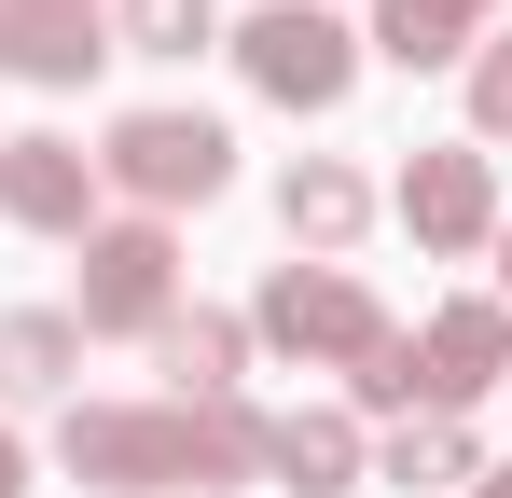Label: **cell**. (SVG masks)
Instances as JSON below:
<instances>
[{
  "instance_id": "cell-11",
  "label": "cell",
  "mask_w": 512,
  "mask_h": 498,
  "mask_svg": "<svg viewBox=\"0 0 512 498\" xmlns=\"http://www.w3.org/2000/svg\"><path fill=\"white\" fill-rule=\"evenodd\" d=\"M263 471L305 498H346V485H374V443L346 402H291V415H263Z\"/></svg>"
},
{
  "instance_id": "cell-6",
  "label": "cell",
  "mask_w": 512,
  "mask_h": 498,
  "mask_svg": "<svg viewBox=\"0 0 512 498\" xmlns=\"http://www.w3.org/2000/svg\"><path fill=\"white\" fill-rule=\"evenodd\" d=\"M388 208H402V236L429 249V263H471V249H499V166L471 153V139H429L402 180H388Z\"/></svg>"
},
{
  "instance_id": "cell-14",
  "label": "cell",
  "mask_w": 512,
  "mask_h": 498,
  "mask_svg": "<svg viewBox=\"0 0 512 498\" xmlns=\"http://www.w3.org/2000/svg\"><path fill=\"white\" fill-rule=\"evenodd\" d=\"M485 14H499V0H374V42H360V56H388V70H457Z\"/></svg>"
},
{
  "instance_id": "cell-3",
  "label": "cell",
  "mask_w": 512,
  "mask_h": 498,
  "mask_svg": "<svg viewBox=\"0 0 512 498\" xmlns=\"http://www.w3.org/2000/svg\"><path fill=\"white\" fill-rule=\"evenodd\" d=\"M388 332H402V319H388V305H374L346 263H277V277L250 291V346L305 360V374H360Z\"/></svg>"
},
{
  "instance_id": "cell-16",
  "label": "cell",
  "mask_w": 512,
  "mask_h": 498,
  "mask_svg": "<svg viewBox=\"0 0 512 498\" xmlns=\"http://www.w3.org/2000/svg\"><path fill=\"white\" fill-rule=\"evenodd\" d=\"M222 42V0H111V56H153V70H194Z\"/></svg>"
},
{
  "instance_id": "cell-9",
  "label": "cell",
  "mask_w": 512,
  "mask_h": 498,
  "mask_svg": "<svg viewBox=\"0 0 512 498\" xmlns=\"http://www.w3.org/2000/svg\"><path fill=\"white\" fill-rule=\"evenodd\" d=\"M111 14L97 0H0V83H97Z\"/></svg>"
},
{
  "instance_id": "cell-10",
  "label": "cell",
  "mask_w": 512,
  "mask_h": 498,
  "mask_svg": "<svg viewBox=\"0 0 512 498\" xmlns=\"http://www.w3.org/2000/svg\"><path fill=\"white\" fill-rule=\"evenodd\" d=\"M277 222H291L305 263H346V249L374 236V180H360L346 153H291L277 166Z\"/></svg>"
},
{
  "instance_id": "cell-1",
  "label": "cell",
  "mask_w": 512,
  "mask_h": 498,
  "mask_svg": "<svg viewBox=\"0 0 512 498\" xmlns=\"http://www.w3.org/2000/svg\"><path fill=\"white\" fill-rule=\"evenodd\" d=\"M56 471L97 498H167V485H250L263 415L250 402H70L56 415Z\"/></svg>"
},
{
  "instance_id": "cell-18",
  "label": "cell",
  "mask_w": 512,
  "mask_h": 498,
  "mask_svg": "<svg viewBox=\"0 0 512 498\" xmlns=\"http://www.w3.org/2000/svg\"><path fill=\"white\" fill-rule=\"evenodd\" d=\"M0 498H28V443L14 429H0Z\"/></svg>"
},
{
  "instance_id": "cell-12",
  "label": "cell",
  "mask_w": 512,
  "mask_h": 498,
  "mask_svg": "<svg viewBox=\"0 0 512 498\" xmlns=\"http://www.w3.org/2000/svg\"><path fill=\"white\" fill-rule=\"evenodd\" d=\"M153 374H167V402H236V388H250V319L180 305V319L153 332Z\"/></svg>"
},
{
  "instance_id": "cell-20",
  "label": "cell",
  "mask_w": 512,
  "mask_h": 498,
  "mask_svg": "<svg viewBox=\"0 0 512 498\" xmlns=\"http://www.w3.org/2000/svg\"><path fill=\"white\" fill-rule=\"evenodd\" d=\"M499 305H512V222H499Z\"/></svg>"
},
{
  "instance_id": "cell-7",
  "label": "cell",
  "mask_w": 512,
  "mask_h": 498,
  "mask_svg": "<svg viewBox=\"0 0 512 498\" xmlns=\"http://www.w3.org/2000/svg\"><path fill=\"white\" fill-rule=\"evenodd\" d=\"M402 346H416V415H471L485 388H512V305H499V291L429 305Z\"/></svg>"
},
{
  "instance_id": "cell-8",
  "label": "cell",
  "mask_w": 512,
  "mask_h": 498,
  "mask_svg": "<svg viewBox=\"0 0 512 498\" xmlns=\"http://www.w3.org/2000/svg\"><path fill=\"white\" fill-rule=\"evenodd\" d=\"M0 222L14 236H97V153L84 139H56V125H28V139H0Z\"/></svg>"
},
{
  "instance_id": "cell-15",
  "label": "cell",
  "mask_w": 512,
  "mask_h": 498,
  "mask_svg": "<svg viewBox=\"0 0 512 498\" xmlns=\"http://www.w3.org/2000/svg\"><path fill=\"white\" fill-rule=\"evenodd\" d=\"M471 471H485L471 415H402V429L374 443V485H402V498H429V485H471Z\"/></svg>"
},
{
  "instance_id": "cell-5",
  "label": "cell",
  "mask_w": 512,
  "mask_h": 498,
  "mask_svg": "<svg viewBox=\"0 0 512 498\" xmlns=\"http://www.w3.org/2000/svg\"><path fill=\"white\" fill-rule=\"evenodd\" d=\"M180 319V222H139V208H125V222H97L84 236V277H70V332H139V346H153V332Z\"/></svg>"
},
{
  "instance_id": "cell-17",
  "label": "cell",
  "mask_w": 512,
  "mask_h": 498,
  "mask_svg": "<svg viewBox=\"0 0 512 498\" xmlns=\"http://www.w3.org/2000/svg\"><path fill=\"white\" fill-rule=\"evenodd\" d=\"M499 139H512V28L471 42V153H499Z\"/></svg>"
},
{
  "instance_id": "cell-19",
  "label": "cell",
  "mask_w": 512,
  "mask_h": 498,
  "mask_svg": "<svg viewBox=\"0 0 512 498\" xmlns=\"http://www.w3.org/2000/svg\"><path fill=\"white\" fill-rule=\"evenodd\" d=\"M471 498H512V457H485V471H471Z\"/></svg>"
},
{
  "instance_id": "cell-13",
  "label": "cell",
  "mask_w": 512,
  "mask_h": 498,
  "mask_svg": "<svg viewBox=\"0 0 512 498\" xmlns=\"http://www.w3.org/2000/svg\"><path fill=\"white\" fill-rule=\"evenodd\" d=\"M84 388V332H70V305H14L0 319V402H70Z\"/></svg>"
},
{
  "instance_id": "cell-2",
  "label": "cell",
  "mask_w": 512,
  "mask_h": 498,
  "mask_svg": "<svg viewBox=\"0 0 512 498\" xmlns=\"http://www.w3.org/2000/svg\"><path fill=\"white\" fill-rule=\"evenodd\" d=\"M236 180V139L208 125V111H111V139H97V194H125L139 222H180V208H208Z\"/></svg>"
},
{
  "instance_id": "cell-4",
  "label": "cell",
  "mask_w": 512,
  "mask_h": 498,
  "mask_svg": "<svg viewBox=\"0 0 512 498\" xmlns=\"http://www.w3.org/2000/svg\"><path fill=\"white\" fill-rule=\"evenodd\" d=\"M222 56H236L250 97H277V111H346V97H360V28H346L333 0H263L250 28H222Z\"/></svg>"
}]
</instances>
